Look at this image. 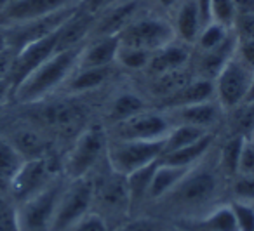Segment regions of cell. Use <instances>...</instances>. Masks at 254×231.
Instances as JSON below:
<instances>
[{
	"label": "cell",
	"mask_w": 254,
	"mask_h": 231,
	"mask_svg": "<svg viewBox=\"0 0 254 231\" xmlns=\"http://www.w3.org/2000/svg\"><path fill=\"white\" fill-rule=\"evenodd\" d=\"M173 122L167 113L159 112H141L131 118L117 123V139L127 141H157L166 139Z\"/></svg>",
	"instance_id": "8fae6325"
},
{
	"label": "cell",
	"mask_w": 254,
	"mask_h": 231,
	"mask_svg": "<svg viewBox=\"0 0 254 231\" xmlns=\"http://www.w3.org/2000/svg\"><path fill=\"white\" fill-rule=\"evenodd\" d=\"M176 40L173 23L159 18V16H136L122 32L119 33L120 46L139 47L150 53L157 51L159 47Z\"/></svg>",
	"instance_id": "ba28073f"
},
{
	"label": "cell",
	"mask_w": 254,
	"mask_h": 231,
	"mask_svg": "<svg viewBox=\"0 0 254 231\" xmlns=\"http://www.w3.org/2000/svg\"><path fill=\"white\" fill-rule=\"evenodd\" d=\"M119 0H80V9H84L85 12L92 16H98L99 12H103L105 9L112 7L113 4H117Z\"/></svg>",
	"instance_id": "7dc6e473"
},
{
	"label": "cell",
	"mask_w": 254,
	"mask_h": 231,
	"mask_svg": "<svg viewBox=\"0 0 254 231\" xmlns=\"http://www.w3.org/2000/svg\"><path fill=\"white\" fill-rule=\"evenodd\" d=\"M9 2H11V0H0V12L4 11V9H5V5H7Z\"/></svg>",
	"instance_id": "db71d44e"
},
{
	"label": "cell",
	"mask_w": 254,
	"mask_h": 231,
	"mask_svg": "<svg viewBox=\"0 0 254 231\" xmlns=\"http://www.w3.org/2000/svg\"><path fill=\"white\" fill-rule=\"evenodd\" d=\"M80 110L70 103H54L40 108L35 113V120L44 127L54 130H68L80 120Z\"/></svg>",
	"instance_id": "44dd1931"
},
{
	"label": "cell",
	"mask_w": 254,
	"mask_h": 231,
	"mask_svg": "<svg viewBox=\"0 0 254 231\" xmlns=\"http://www.w3.org/2000/svg\"><path fill=\"white\" fill-rule=\"evenodd\" d=\"M94 196H99V200L108 209H119V207H124L126 203L131 205L129 191H127L126 184V175L117 174L115 171H112V177L106 179L99 189L94 186Z\"/></svg>",
	"instance_id": "83f0119b"
},
{
	"label": "cell",
	"mask_w": 254,
	"mask_h": 231,
	"mask_svg": "<svg viewBox=\"0 0 254 231\" xmlns=\"http://www.w3.org/2000/svg\"><path fill=\"white\" fill-rule=\"evenodd\" d=\"M247 137L235 134L230 137L225 144H223L221 151H219V169L230 177H235L237 174V165H239V158L242 153V148L246 144Z\"/></svg>",
	"instance_id": "836d02e7"
},
{
	"label": "cell",
	"mask_w": 254,
	"mask_h": 231,
	"mask_svg": "<svg viewBox=\"0 0 254 231\" xmlns=\"http://www.w3.org/2000/svg\"><path fill=\"white\" fill-rule=\"evenodd\" d=\"M66 182L58 175L47 188L33 195L32 198L18 203L16 216H18L19 231H51L53 221L56 216L58 202L63 193Z\"/></svg>",
	"instance_id": "3957f363"
},
{
	"label": "cell",
	"mask_w": 254,
	"mask_h": 231,
	"mask_svg": "<svg viewBox=\"0 0 254 231\" xmlns=\"http://www.w3.org/2000/svg\"><path fill=\"white\" fill-rule=\"evenodd\" d=\"M159 162L160 160H155V162H152V164L136 169L131 174L126 175V184H127V191H129L131 205L146 198L148 189H150V182H152V177H153V174H155Z\"/></svg>",
	"instance_id": "f1b7e54d"
},
{
	"label": "cell",
	"mask_w": 254,
	"mask_h": 231,
	"mask_svg": "<svg viewBox=\"0 0 254 231\" xmlns=\"http://www.w3.org/2000/svg\"><path fill=\"white\" fill-rule=\"evenodd\" d=\"M219 182L218 175L205 167H191L185 177L167 193L162 202H167L173 209L180 212H193L205 207L218 196Z\"/></svg>",
	"instance_id": "7a4b0ae2"
},
{
	"label": "cell",
	"mask_w": 254,
	"mask_h": 231,
	"mask_svg": "<svg viewBox=\"0 0 254 231\" xmlns=\"http://www.w3.org/2000/svg\"><path fill=\"white\" fill-rule=\"evenodd\" d=\"M174 231H191V230H187V228H183V226H178Z\"/></svg>",
	"instance_id": "11a10c76"
},
{
	"label": "cell",
	"mask_w": 254,
	"mask_h": 231,
	"mask_svg": "<svg viewBox=\"0 0 254 231\" xmlns=\"http://www.w3.org/2000/svg\"><path fill=\"white\" fill-rule=\"evenodd\" d=\"M233 54H235L246 66H249L251 70H254V40L237 39L235 40V53Z\"/></svg>",
	"instance_id": "f6af8a7d"
},
{
	"label": "cell",
	"mask_w": 254,
	"mask_h": 231,
	"mask_svg": "<svg viewBox=\"0 0 254 231\" xmlns=\"http://www.w3.org/2000/svg\"><path fill=\"white\" fill-rule=\"evenodd\" d=\"M204 25L205 21L200 14L197 0H181L180 4L176 5L173 28L174 35H176V39L180 42L187 44V46H195L197 37Z\"/></svg>",
	"instance_id": "2e32d148"
},
{
	"label": "cell",
	"mask_w": 254,
	"mask_h": 231,
	"mask_svg": "<svg viewBox=\"0 0 254 231\" xmlns=\"http://www.w3.org/2000/svg\"><path fill=\"white\" fill-rule=\"evenodd\" d=\"M94 202V182L89 177L68 179L58 202L56 216L51 231H66L80 217L91 212Z\"/></svg>",
	"instance_id": "5b68a950"
},
{
	"label": "cell",
	"mask_w": 254,
	"mask_h": 231,
	"mask_svg": "<svg viewBox=\"0 0 254 231\" xmlns=\"http://www.w3.org/2000/svg\"><path fill=\"white\" fill-rule=\"evenodd\" d=\"M94 19L96 16L85 12L78 5L77 11L58 28V51H66L84 46L91 37Z\"/></svg>",
	"instance_id": "9a60e30c"
},
{
	"label": "cell",
	"mask_w": 254,
	"mask_h": 231,
	"mask_svg": "<svg viewBox=\"0 0 254 231\" xmlns=\"http://www.w3.org/2000/svg\"><path fill=\"white\" fill-rule=\"evenodd\" d=\"M205 134H209V130L200 129V127L187 125V123H174L171 127L169 134L166 136V139H164V155L188 146V144L202 139Z\"/></svg>",
	"instance_id": "f546056e"
},
{
	"label": "cell",
	"mask_w": 254,
	"mask_h": 231,
	"mask_svg": "<svg viewBox=\"0 0 254 231\" xmlns=\"http://www.w3.org/2000/svg\"><path fill=\"white\" fill-rule=\"evenodd\" d=\"M188 61H190V46H187V44L180 42L176 39L173 42L166 44V46L159 47L157 51H153L146 68L155 77V75L166 73V71L187 68Z\"/></svg>",
	"instance_id": "ac0fdd59"
},
{
	"label": "cell",
	"mask_w": 254,
	"mask_h": 231,
	"mask_svg": "<svg viewBox=\"0 0 254 231\" xmlns=\"http://www.w3.org/2000/svg\"><path fill=\"white\" fill-rule=\"evenodd\" d=\"M247 174H254V143L251 139H247L242 148L235 175H247Z\"/></svg>",
	"instance_id": "7bdbcfd3"
},
{
	"label": "cell",
	"mask_w": 254,
	"mask_h": 231,
	"mask_svg": "<svg viewBox=\"0 0 254 231\" xmlns=\"http://www.w3.org/2000/svg\"><path fill=\"white\" fill-rule=\"evenodd\" d=\"M191 80V75L187 68H180V70L166 71V73L155 75L152 84V92L153 96L160 99L169 98L171 94H174L176 91H180L185 84Z\"/></svg>",
	"instance_id": "1f68e13d"
},
{
	"label": "cell",
	"mask_w": 254,
	"mask_h": 231,
	"mask_svg": "<svg viewBox=\"0 0 254 231\" xmlns=\"http://www.w3.org/2000/svg\"><path fill=\"white\" fill-rule=\"evenodd\" d=\"M5 46H7V44H5V35H4V28H2V26H0V51L4 49Z\"/></svg>",
	"instance_id": "f5cc1de1"
},
{
	"label": "cell",
	"mask_w": 254,
	"mask_h": 231,
	"mask_svg": "<svg viewBox=\"0 0 254 231\" xmlns=\"http://www.w3.org/2000/svg\"><path fill=\"white\" fill-rule=\"evenodd\" d=\"M232 191H233L235 200L254 203V174L235 175V177H233Z\"/></svg>",
	"instance_id": "f35d334b"
},
{
	"label": "cell",
	"mask_w": 254,
	"mask_h": 231,
	"mask_svg": "<svg viewBox=\"0 0 254 231\" xmlns=\"http://www.w3.org/2000/svg\"><path fill=\"white\" fill-rule=\"evenodd\" d=\"M166 113L169 115L171 122L176 120V123H187V125L200 127V129L209 130V127L214 125L219 118V105L218 103H212L211 99V101L169 110Z\"/></svg>",
	"instance_id": "ffe728a7"
},
{
	"label": "cell",
	"mask_w": 254,
	"mask_h": 231,
	"mask_svg": "<svg viewBox=\"0 0 254 231\" xmlns=\"http://www.w3.org/2000/svg\"><path fill=\"white\" fill-rule=\"evenodd\" d=\"M108 141L99 127H89L77 137L73 148L68 151L63 164L66 179L87 177L103 153H106Z\"/></svg>",
	"instance_id": "8992f818"
},
{
	"label": "cell",
	"mask_w": 254,
	"mask_h": 231,
	"mask_svg": "<svg viewBox=\"0 0 254 231\" xmlns=\"http://www.w3.org/2000/svg\"><path fill=\"white\" fill-rule=\"evenodd\" d=\"M138 0H119L112 7L105 9L96 16L89 39L92 37H119V33L138 16Z\"/></svg>",
	"instance_id": "5bb4252c"
},
{
	"label": "cell",
	"mask_w": 254,
	"mask_h": 231,
	"mask_svg": "<svg viewBox=\"0 0 254 231\" xmlns=\"http://www.w3.org/2000/svg\"><path fill=\"white\" fill-rule=\"evenodd\" d=\"M249 139H251V141H254V132L251 134V137H249Z\"/></svg>",
	"instance_id": "9f6ffc18"
},
{
	"label": "cell",
	"mask_w": 254,
	"mask_h": 231,
	"mask_svg": "<svg viewBox=\"0 0 254 231\" xmlns=\"http://www.w3.org/2000/svg\"><path fill=\"white\" fill-rule=\"evenodd\" d=\"M68 231H110V228L103 216L96 212H87L77 223L71 224Z\"/></svg>",
	"instance_id": "ab89813d"
},
{
	"label": "cell",
	"mask_w": 254,
	"mask_h": 231,
	"mask_svg": "<svg viewBox=\"0 0 254 231\" xmlns=\"http://www.w3.org/2000/svg\"><path fill=\"white\" fill-rule=\"evenodd\" d=\"M237 14L239 11H237L233 0H209L207 21L218 23L226 28H233Z\"/></svg>",
	"instance_id": "e575fe53"
},
{
	"label": "cell",
	"mask_w": 254,
	"mask_h": 231,
	"mask_svg": "<svg viewBox=\"0 0 254 231\" xmlns=\"http://www.w3.org/2000/svg\"><path fill=\"white\" fill-rule=\"evenodd\" d=\"M78 4L80 0H11L4 11L0 12V26L32 21Z\"/></svg>",
	"instance_id": "4fadbf2b"
},
{
	"label": "cell",
	"mask_w": 254,
	"mask_h": 231,
	"mask_svg": "<svg viewBox=\"0 0 254 231\" xmlns=\"http://www.w3.org/2000/svg\"><path fill=\"white\" fill-rule=\"evenodd\" d=\"M12 98V87H11V82L7 78L4 80H0V108Z\"/></svg>",
	"instance_id": "c3c4849f"
},
{
	"label": "cell",
	"mask_w": 254,
	"mask_h": 231,
	"mask_svg": "<svg viewBox=\"0 0 254 231\" xmlns=\"http://www.w3.org/2000/svg\"><path fill=\"white\" fill-rule=\"evenodd\" d=\"M58 51V30L51 35L44 37L40 40L25 46L21 51H18L12 63V70L9 73L7 80L11 82V87L14 91L35 68H39L44 61H47ZM12 99V98H11Z\"/></svg>",
	"instance_id": "7c38bea8"
},
{
	"label": "cell",
	"mask_w": 254,
	"mask_h": 231,
	"mask_svg": "<svg viewBox=\"0 0 254 231\" xmlns=\"http://www.w3.org/2000/svg\"><path fill=\"white\" fill-rule=\"evenodd\" d=\"M211 143H212V136L211 134H205L202 139L195 141V143L188 144V146L162 155L160 160H162L164 164L178 165V167H188V169L195 167V165L200 164L202 158L207 155L209 148H211Z\"/></svg>",
	"instance_id": "484cf974"
},
{
	"label": "cell",
	"mask_w": 254,
	"mask_h": 231,
	"mask_svg": "<svg viewBox=\"0 0 254 231\" xmlns=\"http://www.w3.org/2000/svg\"><path fill=\"white\" fill-rule=\"evenodd\" d=\"M233 129L235 134L249 139L254 132V101H244L233 108Z\"/></svg>",
	"instance_id": "8d00e7d4"
},
{
	"label": "cell",
	"mask_w": 254,
	"mask_h": 231,
	"mask_svg": "<svg viewBox=\"0 0 254 231\" xmlns=\"http://www.w3.org/2000/svg\"><path fill=\"white\" fill-rule=\"evenodd\" d=\"M0 231H19L16 205L0 195Z\"/></svg>",
	"instance_id": "60d3db41"
},
{
	"label": "cell",
	"mask_w": 254,
	"mask_h": 231,
	"mask_svg": "<svg viewBox=\"0 0 254 231\" xmlns=\"http://www.w3.org/2000/svg\"><path fill=\"white\" fill-rule=\"evenodd\" d=\"M232 30L237 39L254 40V12H239Z\"/></svg>",
	"instance_id": "b9f144b4"
},
{
	"label": "cell",
	"mask_w": 254,
	"mask_h": 231,
	"mask_svg": "<svg viewBox=\"0 0 254 231\" xmlns=\"http://www.w3.org/2000/svg\"><path fill=\"white\" fill-rule=\"evenodd\" d=\"M115 231H162V228L152 217H138L120 224Z\"/></svg>",
	"instance_id": "ee69618b"
},
{
	"label": "cell",
	"mask_w": 254,
	"mask_h": 231,
	"mask_svg": "<svg viewBox=\"0 0 254 231\" xmlns=\"http://www.w3.org/2000/svg\"><path fill=\"white\" fill-rule=\"evenodd\" d=\"M212 98H214V84H212V80L198 77V78H191L180 91L171 94L169 98L162 99V106L166 108V112H169V110L181 108V106H190V105H197V103L211 101Z\"/></svg>",
	"instance_id": "d6986e66"
},
{
	"label": "cell",
	"mask_w": 254,
	"mask_h": 231,
	"mask_svg": "<svg viewBox=\"0 0 254 231\" xmlns=\"http://www.w3.org/2000/svg\"><path fill=\"white\" fill-rule=\"evenodd\" d=\"M145 110H146L145 101L138 94H134V92H122L112 103V106H110L108 118L113 123H120L124 120L138 115V113L145 112Z\"/></svg>",
	"instance_id": "4dcf8cb0"
},
{
	"label": "cell",
	"mask_w": 254,
	"mask_h": 231,
	"mask_svg": "<svg viewBox=\"0 0 254 231\" xmlns=\"http://www.w3.org/2000/svg\"><path fill=\"white\" fill-rule=\"evenodd\" d=\"M119 37H92L82 46L78 64L80 68L112 66L117 59Z\"/></svg>",
	"instance_id": "e0dca14e"
},
{
	"label": "cell",
	"mask_w": 254,
	"mask_h": 231,
	"mask_svg": "<svg viewBox=\"0 0 254 231\" xmlns=\"http://www.w3.org/2000/svg\"><path fill=\"white\" fill-rule=\"evenodd\" d=\"M23 164H25L23 155L7 137L0 134V195L9 191V186Z\"/></svg>",
	"instance_id": "d4e9b609"
},
{
	"label": "cell",
	"mask_w": 254,
	"mask_h": 231,
	"mask_svg": "<svg viewBox=\"0 0 254 231\" xmlns=\"http://www.w3.org/2000/svg\"><path fill=\"white\" fill-rule=\"evenodd\" d=\"M232 209L235 214L239 231H254V203L233 200Z\"/></svg>",
	"instance_id": "74e56055"
},
{
	"label": "cell",
	"mask_w": 254,
	"mask_h": 231,
	"mask_svg": "<svg viewBox=\"0 0 254 231\" xmlns=\"http://www.w3.org/2000/svg\"><path fill=\"white\" fill-rule=\"evenodd\" d=\"M56 177L58 174L47 157L30 158V160H25L18 174L14 175L7 195L18 205L47 188Z\"/></svg>",
	"instance_id": "9c48e42d"
},
{
	"label": "cell",
	"mask_w": 254,
	"mask_h": 231,
	"mask_svg": "<svg viewBox=\"0 0 254 231\" xmlns=\"http://www.w3.org/2000/svg\"><path fill=\"white\" fill-rule=\"evenodd\" d=\"M181 0H157V4L164 9H176V5L180 4Z\"/></svg>",
	"instance_id": "f907efd6"
},
{
	"label": "cell",
	"mask_w": 254,
	"mask_h": 231,
	"mask_svg": "<svg viewBox=\"0 0 254 231\" xmlns=\"http://www.w3.org/2000/svg\"><path fill=\"white\" fill-rule=\"evenodd\" d=\"M164 155V139L127 141L115 139L106 146V160L112 171L127 175L132 171L160 160Z\"/></svg>",
	"instance_id": "277c9868"
},
{
	"label": "cell",
	"mask_w": 254,
	"mask_h": 231,
	"mask_svg": "<svg viewBox=\"0 0 254 231\" xmlns=\"http://www.w3.org/2000/svg\"><path fill=\"white\" fill-rule=\"evenodd\" d=\"M80 51L82 46L54 53L12 91V101L18 105L44 101L51 92L58 91L70 78L78 64Z\"/></svg>",
	"instance_id": "6da1fadb"
},
{
	"label": "cell",
	"mask_w": 254,
	"mask_h": 231,
	"mask_svg": "<svg viewBox=\"0 0 254 231\" xmlns=\"http://www.w3.org/2000/svg\"><path fill=\"white\" fill-rule=\"evenodd\" d=\"M150 58H152V53L146 51V49L129 47V46H119L115 63L122 64L124 68H129V70H143V68L148 66Z\"/></svg>",
	"instance_id": "d590c367"
},
{
	"label": "cell",
	"mask_w": 254,
	"mask_h": 231,
	"mask_svg": "<svg viewBox=\"0 0 254 231\" xmlns=\"http://www.w3.org/2000/svg\"><path fill=\"white\" fill-rule=\"evenodd\" d=\"M9 141L16 146V150L23 155L25 160L30 158L47 157L46 155V139L44 136L33 127H18L7 136Z\"/></svg>",
	"instance_id": "cb8c5ba5"
},
{
	"label": "cell",
	"mask_w": 254,
	"mask_h": 231,
	"mask_svg": "<svg viewBox=\"0 0 254 231\" xmlns=\"http://www.w3.org/2000/svg\"><path fill=\"white\" fill-rule=\"evenodd\" d=\"M244 101H254V73H253V80H251L249 91H247V96Z\"/></svg>",
	"instance_id": "816d5d0a"
},
{
	"label": "cell",
	"mask_w": 254,
	"mask_h": 231,
	"mask_svg": "<svg viewBox=\"0 0 254 231\" xmlns=\"http://www.w3.org/2000/svg\"><path fill=\"white\" fill-rule=\"evenodd\" d=\"M181 224L198 228V230H204V231H239L232 203L219 205V207H216V209H212L211 212L205 214L204 217H198V219H195V221L181 223Z\"/></svg>",
	"instance_id": "4316f807"
},
{
	"label": "cell",
	"mask_w": 254,
	"mask_h": 231,
	"mask_svg": "<svg viewBox=\"0 0 254 231\" xmlns=\"http://www.w3.org/2000/svg\"><path fill=\"white\" fill-rule=\"evenodd\" d=\"M16 54L18 53L12 51L11 47H7V46L0 51V80L9 78V73H11V70H12V63H14Z\"/></svg>",
	"instance_id": "bcb514c9"
},
{
	"label": "cell",
	"mask_w": 254,
	"mask_h": 231,
	"mask_svg": "<svg viewBox=\"0 0 254 231\" xmlns=\"http://www.w3.org/2000/svg\"><path fill=\"white\" fill-rule=\"evenodd\" d=\"M112 73V66H99V68H80L77 66L75 71L64 82V89L71 94H84V92L94 91L99 85L108 80Z\"/></svg>",
	"instance_id": "7402d4cb"
},
{
	"label": "cell",
	"mask_w": 254,
	"mask_h": 231,
	"mask_svg": "<svg viewBox=\"0 0 254 231\" xmlns=\"http://www.w3.org/2000/svg\"><path fill=\"white\" fill-rule=\"evenodd\" d=\"M253 143H254V141H253Z\"/></svg>",
	"instance_id": "6f0895ef"
},
{
	"label": "cell",
	"mask_w": 254,
	"mask_h": 231,
	"mask_svg": "<svg viewBox=\"0 0 254 231\" xmlns=\"http://www.w3.org/2000/svg\"><path fill=\"white\" fill-rule=\"evenodd\" d=\"M77 9L78 5H73V7L63 9V11H58L54 14L44 16V18L39 19H32V21L19 23V25L12 26H2L5 35V44H7V47L18 53L28 44L54 33Z\"/></svg>",
	"instance_id": "30bf717a"
},
{
	"label": "cell",
	"mask_w": 254,
	"mask_h": 231,
	"mask_svg": "<svg viewBox=\"0 0 254 231\" xmlns=\"http://www.w3.org/2000/svg\"><path fill=\"white\" fill-rule=\"evenodd\" d=\"M232 37H233L232 28H226V26H221L218 23L207 21L202 26L200 33H198L195 47L198 49V53H207V51H214L218 47H221Z\"/></svg>",
	"instance_id": "d6a6232c"
},
{
	"label": "cell",
	"mask_w": 254,
	"mask_h": 231,
	"mask_svg": "<svg viewBox=\"0 0 254 231\" xmlns=\"http://www.w3.org/2000/svg\"><path fill=\"white\" fill-rule=\"evenodd\" d=\"M253 73L254 70L246 66L233 54L225 63V66L218 71V75L212 78L216 103L225 110H233L240 103H244L253 80Z\"/></svg>",
	"instance_id": "52a82bcc"
},
{
	"label": "cell",
	"mask_w": 254,
	"mask_h": 231,
	"mask_svg": "<svg viewBox=\"0 0 254 231\" xmlns=\"http://www.w3.org/2000/svg\"><path fill=\"white\" fill-rule=\"evenodd\" d=\"M191 169V167H190ZM188 167H178V165H171V164H164L162 160L157 165V171L152 177L150 182V189L146 198L150 200H160L185 177L188 171Z\"/></svg>",
	"instance_id": "603a6c76"
},
{
	"label": "cell",
	"mask_w": 254,
	"mask_h": 231,
	"mask_svg": "<svg viewBox=\"0 0 254 231\" xmlns=\"http://www.w3.org/2000/svg\"><path fill=\"white\" fill-rule=\"evenodd\" d=\"M239 12H254V0H233Z\"/></svg>",
	"instance_id": "681fc988"
}]
</instances>
